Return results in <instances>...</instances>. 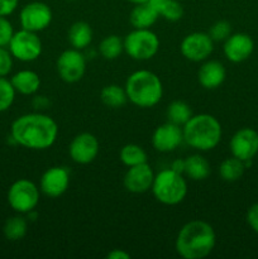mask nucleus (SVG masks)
Returning <instances> with one entry per match:
<instances>
[{"label": "nucleus", "mask_w": 258, "mask_h": 259, "mask_svg": "<svg viewBox=\"0 0 258 259\" xmlns=\"http://www.w3.org/2000/svg\"><path fill=\"white\" fill-rule=\"evenodd\" d=\"M230 34H232V25L227 20H218L209 29V35L214 42H224Z\"/></svg>", "instance_id": "nucleus-31"}, {"label": "nucleus", "mask_w": 258, "mask_h": 259, "mask_svg": "<svg viewBox=\"0 0 258 259\" xmlns=\"http://www.w3.org/2000/svg\"><path fill=\"white\" fill-rule=\"evenodd\" d=\"M52 10L50 5L43 2H32L25 4L19 13V22L22 29L30 32H42L50 27L52 22Z\"/></svg>", "instance_id": "nucleus-9"}, {"label": "nucleus", "mask_w": 258, "mask_h": 259, "mask_svg": "<svg viewBox=\"0 0 258 259\" xmlns=\"http://www.w3.org/2000/svg\"><path fill=\"white\" fill-rule=\"evenodd\" d=\"M227 77L224 65L217 60H206L199 68L197 80L206 90H215L220 88Z\"/></svg>", "instance_id": "nucleus-18"}, {"label": "nucleus", "mask_w": 258, "mask_h": 259, "mask_svg": "<svg viewBox=\"0 0 258 259\" xmlns=\"http://www.w3.org/2000/svg\"><path fill=\"white\" fill-rule=\"evenodd\" d=\"M100 144L94 134L83 132L73 137L68 147L71 159L77 164H89L95 161L99 154Z\"/></svg>", "instance_id": "nucleus-12"}, {"label": "nucleus", "mask_w": 258, "mask_h": 259, "mask_svg": "<svg viewBox=\"0 0 258 259\" xmlns=\"http://www.w3.org/2000/svg\"><path fill=\"white\" fill-rule=\"evenodd\" d=\"M8 50L15 60L22 62H32L42 55V40L35 32L20 29L14 32L8 45Z\"/></svg>", "instance_id": "nucleus-8"}, {"label": "nucleus", "mask_w": 258, "mask_h": 259, "mask_svg": "<svg viewBox=\"0 0 258 259\" xmlns=\"http://www.w3.org/2000/svg\"><path fill=\"white\" fill-rule=\"evenodd\" d=\"M124 51V40L115 34L106 35L99 45V53L105 60H116Z\"/></svg>", "instance_id": "nucleus-27"}, {"label": "nucleus", "mask_w": 258, "mask_h": 259, "mask_svg": "<svg viewBox=\"0 0 258 259\" xmlns=\"http://www.w3.org/2000/svg\"><path fill=\"white\" fill-rule=\"evenodd\" d=\"M124 89L128 100L142 109L156 106L163 95L161 78L149 70H138L129 75Z\"/></svg>", "instance_id": "nucleus-4"}, {"label": "nucleus", "mask_w": 258, "mask_h": 259, "mask_svg": "<svg viewBox=\"0 0 258 259\" xmlns=\"http://www.w3.org/2000/svg\"><path fill=\"white\" fill-rule=\"evenodd\" d=\"M159 17L168 22H177L184 17V7L177 0H169L158 10Z\"/></svg>", "instance_id": "nucleus-30"}, {"label": "nucleus", "mask_w": 258, "mask_h": 259, "mask_svg": "<svg viewBox=\"0 0 258 259\" xmlns=\"http://www.w3.org/2000/svg\"><path fill=\"white\" fill-rule=\"evenodd\" d=\"M14 34L12 23L7 17H0V47H8L10 39Z\"/></svg>", "instance_id": "nucleus-32"}, {"label": "nucleus", "mask_w": 258, "mask_h": 259, "mask_svg": "<svg viewBox=\"0 0 258 259\" xmlns=\"http://www.w3.org/2000/svg\"><path fill=\"white\" fill-rule=\"evenodd\" d=\"M169 168H171L172 171L177 172V174L184 175V172H185V159H181V158L175 159V161H172L171 167H169Z\"/></svg>", "instance_id": "nucleus-38"}, {"label": "nucleus", "mask_w": 258, "mask_h": 259, "mask_svg": "<svg viewBox=\"0 0 258 259\" xmlns=\"http://www.w3.org/2000/svg\"><path fill=\"white\" fill-rule=\"evenodd\" d=\"M39 189L33 181L20 179L13 182L8 190V204L18 214H28L39 202Z\"/></svg>", "instance_id": "nucleus-7"}, {"label": "nucleus", "mask_w": 258, "mask_h": 259, "mask_svg": "<svg viewBox=\"0 0 258 259\" xmlns=\"http://www.w3.org/2000/svg\"><path fill=\"white\" fill-rule=\"evenodd\" d=\"M66 2H76V0H66Z\"/></svg>", "instance_id": "nucleus-41"}, {"label": "nucleus", "mask_w": 258, "mask_h": 259, "mask_svg": "<svg viewBox=\"0 0 258 259\" xmlns=\"http://www.w3.org/2000/svg\"><path fill=\"white\" fill-rule=\"evenodd\" d=\"M210 172V163L201 154H192L185 158L184 175H186L192 181H204L209 177Z\"/></svg>", "instance_id": "nucleus-22"}, {"label": "nucleus", "mask_w": 258, "mask_h": 259, "mask_svg": "<svg viewBox=\"0 0 258 259\" xmlns=\"http://www.w3.org/2000/svg\"><path fill=\"white\" fill-rule=\"evenodd\" d=\"M33 106H34V109H46L48 108V105H50V100H48L46 96H34V99H33L32 101Z\"/></svg>", "instance_id": "nucleus-37"}, {"label": "nucleus", "mask_w": 258, "mask_h": 259, "mask_svg": "<svg viewBox=\"0 0 258 259\" xmlns=\"http://www.w3.org/2000/svg\"><path fill=\"white\" fill-rule=\"evenodd\" d=\"M100 100L108 108L119 109L125 105L128 101V96H126L125 89L115 85V83H110L101 89Z\"/></svg>", "instance_id": "nucleus-23"}, {"label": "nucleus", "mask_w": 258, "mask_h": 259, "mask_svg": "<svg viewBox=\"0 0 258 259\" xmlns=\"http://www.w3.org/2000/svg\"><path fill=\"white\" fill-rule=\"evenodd\" d=\"M217 243L215 230L204 220H191L180 229L175 248L184 259H202L212 252Z\"/></svg>", "instance_id": "nucleus-2"}, {"label": "nucleus", "mask_w": 258, "mask_h": 259, "mask_svg": "<svg viewBox=\"0 0 258 259\" xmlns=\"http://www.w3.org/2000/svg\"><path fill=\"white\" fill-rule=\"evenodd\" d=\"M126 2L132 3V4L137 5V4H143V3H148V0H126Z\"/></svg>", "instance_id": "nucleus-40"}, {"label": "nucleus", "mask_w": 258, "mask_h": 259, "mask_svg": "<svg viewBox=\"0 0 258 259\" xmlns=\"http://www.w3.org/2000/svg\"><path fill=\"white\" fill-rule=\"evenodd\" d=\"M119 158H120L121 163L124 166L133 167L137 166V164L146 163L147 153L138 144L129 143L121 147L120 152H119Z\"/></svg>", "instance_id": "nucleus-28"}, {"label": "nucleus", "mask_w": 258, "mask_h": 259, "mask_svg": "<svg viewBox=\"0 0 258 259\" xmlns=\"http://www.w3.org/2000/svg\"><path fill=\"white\" fill-rule=\"evenodd\" d=\"M19 0H0V17H8L13 14L18 8Z\"/></svg>", "instance_id": "nucleus-35"}, {"label": "nucleus", "mask_w": 258, "mask_h": 259, "mask_svg": "<svg viewBox=\"0 0 258 259\" xmlns=\"http://www.w3.org/2000/svg\"><path fill=\"white\" fill-rule=\"evenodd\" d=\"M108 259H131V254L124 249H113L106 255Z\"/></svg>", "instance_id": "nucleus-36"}, {"label": "nucleus", "mask_w": 258, "mask_h": 259, "mask_svg": "<svg viewBox=\"0 0 258 259\" xmlns=\"http://www.w3.org/2000/svg\"><path fill=\"white\" fill-rule=\"evenodd\" d=\"M13 88L22 95H34L40 88V77L32 70L18 71L10 78Z\"/></svg>", "instance_id": "nucleus-20"}, {"label": "nucleus", "mask_w": 258, "mask_h": 259, "mask_svg": "<svg viewBox=\"0 0 258 259\" xmlns=\"http://www.w3.org/2000/svg\"><path fill=\"white\" fill-rule=\"evenodd\" d=\"M232 156L243 162L252 161L258 153V133L252 128H242L235 132L229 142Z\"/></svg>", "instance_id": "nucleus-13"}, {"label": "nucleus", "mask_w": 258, "mask_h": 259, "mask_svg": "<svg viewBox=\"0 0 258 259\" xmlns=\"http://www.w3.org/2000/svg\"><path fill=\"white\" fill-rule=\"evenodd\" d=\"M254 50L252 37L245 33H234L224 40L223 52L225 57L233 63H240L248 60Z\"/></svg>", "instance_id": "nucleus-16"}, {"label": "nucleus", "mask_w": 258, "mask_h": 259, "mask_svg": "<svg viewBox=\"0 0 258 259\" xmlns=\"http://www.w3.org/2000/svg\"><path fill=\"white\" fill-rule=\"evenodd\" d=\"M70 185V172L66 167L55 166L43 172L39 181V190L42 194L51 199L60 197L67 191Z\"/></svg>", "instance_id": "nucleus-14"}, {"label": "nucleus", "mask_w": 258, "mask_h": 259, "mask_svg": "<svg viewBox=\"0 0 258 259\" xmlns=\"http://www.w3.org/2000/svg\"><path fill=\"white\" fill-rule=\"evenodd\" d=\"M167 2H169V0H148L149 4L152 5V7H154L157 9V12H158L159 9H161L162 7H163L164 4H166Z\"/></svg>", "instance_id": "nucleus-39"}, {"label": "nucleus", "mask_w": 258, "mask_h": 259, "mask_svg": "<svg viewBox=\"0 0 258 259\" xmlns=\"http://www.w3.org/2000/svg\"><path fill=\"white\" fill-rule=\"evenodd\" d=\"M153 180V171L146 162V163L128 167V171L124 175L123 184L126 191L132 192V194H144L151 190Z\"/></svg>", "instance_id": "nucleus-17"}, {"label": "nucleus", "mask_w": 258, "mask_h": 259, "mask_svg": "<svg viewBox=\"0 0 258 259\" xmlns=\"http://www.w3.org/2000/svg\"><path fill=\"white\" fill-rule=\"evenodd\" d=\"M15 94H17V91L13 88L10 80L0 77V113L7 111L13 105Z\"/></svg>", "instance_id": "nucleus-29"}, {"label": "nucleus", "mask_w": 258, "mask_h": 259, "mask_svg": "<svg viewBox=\"0 0 258 259\" xmlns=\"http://www.w3.org/2000/svg\"><path fill=\"white\" fill-rule=\"evenodd\" d=\"M93 29L86 22H76L70 27L67 33V39L71 47L75 50L82 51L88 48L93 42Z\"/></svg>", "instance_id": "nucleus-21"}, {"label": "nucleus", "mask_w": 258, "mask_h": 259, "mask_svg": "<svg viewBox=\"0 0 258 259\" xmlns=\"http://www.w3.org/2000/svg\"><path fill=\"white\" fill-rule=\"evenodd\" d=\"M57 72L61 80L67 83L78 82L86 72V58L75 48L66 50L57 58Z\"/></svg>", "instance_id": "nucleus-10"}, {"label": "nucleus", "mask_w": 258, "mask_h": 259, "mask_svg": "<svg viewBox=\"0 0 258 259\" xmlns=\"http://www.w3.org/2000/svg\"><path fill=\"white\" fill-rule=\"evenodd\" d=\"M124 52L136 61H148L159 50L158 35L151 29H133L124 38Z\"/></svg>", "instance_id": "nucleus-6"}, {"label": "nucleus", "mask_w": 258, "mask_h": 259, "mask_svg": "<svg viewBox=\"0 0 258 259\" xmlns=\"http://www.w3.org/2000/svg\"><path fill=\"white\" fill-rule=\"evenodd\" d=\"M166 116L169 123L184 126L192 116V110L187 103L182 100H174L166 110Z\"/></svg>", "instance_id": "nucleus-26"}, {"label": "nucleus", "mask_w": 258, "mask_h": 259, "mask_svg": "<svg viewBox=\"0 0 258 259\" xmlns=\"http://www.w3.org/2000/svg\"><path fill=\"white\" fill-rule=\"evenodd\" d=\"M184 142L200 152L214 149L222 141L223 129L220 121L210 114L192 115L182 126Z\"/></svg>", "instance_id": "nucleus-3"}, {"label": "nucleus", "mask_w": 258, "mask_h": 259, "mask_svg": "<svg viewBox=\"0 0 258 259\" xmlns=\"http://www.w3.org/2000/svg\"><path fill=\"white\" fill-rule=\"evenodd\" d=\"M159 18V13L149 3L137 4L129 14V23L134 29H151Z\"/></svg>", "instance_id": "nucleus-19"}, {"label": "nucleus", "mask_w": 258, "mask_h": 259, "mask_svg": "<svg viewBox=\"0 0 258 259\" xmlns=\"http://www.w3.org/2000/svg\"><path fill=\"white\" fill-rule=\"evenodd\" d=\"M181 55L191 62H204L214 51V40L205 32L187 34L180 45Z\"/></svg>", "instance_id": "nucleus-11"}, {"label": "nucleus", "mask_w": 258, "mask_h": 259, "mask_svg": "<svg viewBox=\"0 0 258 259\" xmlns=\"http://www.w3.org/2000/svg\"><path fill=\"white\" fill-rule=\"evenodd\" d=\"M28 232V223L25 218L22 215H15L10 217L9 219L5 220L4 227H3V233L5 238L10 242H19L27 235Z\"/></svg>", "instance_id": "nucleus-24"}, {"label": "nucleus", "mask_w": 258, "mask_h": 259, "mask_svg": "<svg viewBox=\"0 0 258 259\" xmlns=\"http://www.w3.org/2000/svg\"><path fill=\"white\" fill-rule=\"evenodd\" d=\"M57 136V123L51 116L42 113L20 115L10 126V138L13 142L33 151L51 148L55 144Z\"/></svg>", "instance_id": "nucleus-1"}, {"label": "nucleus", "mask_w": 258, "mask_h": 259, "mask_svg": "<svg viewBox=\"0 0 258 259\" xmlns=\"http://www.w3.org/2000/svg\"><path fill=\"white\" fill-rule=\"evenodd\" d=\"M13 68V56L9 50L0 47V77L9 75Z\"/></svg>", "instance_id": "nucleus-33"}, {"label": "nucleus", "mask_w": 258, "mask_h": 259, "mask_svg": "<svg viewBox=\"0 0 258 259\" xmlns=\"http://www.w3.org/2000/svg\"><path fill=\"white\" fill-rule=\"evenodd\" d=\"M182 142H184L182 126L169 123V121L157 126L152 136V146L157 152H161V153L174 152L181 146Z\"/></svg>", "instance_id": "nucleus-15"}, {"label": "nucleus", "mask_w": 258, "mask_h": 259, "mask_svg": "<svg viewBox=\"0 0 258 259\" xmlns=\"http://www.w3.org/2000/svg\"><path fill=\"white\" fill-rule=\"evenodd\" d=\"M245 219H247V223L250 227V229L258 234V202L257 204H253L252 206L248 209Z\"/></svg>", "instance_id": "nucleus-34"}, {"label": "nucleus", "mask_w": 258, "mask_h": 259, "mask_svg": "<svg viewBox=\"0 0 258 259\" xmlns=\"http://www.w3.org/2000/svg\"><path fill=\"white\" fill-rule=\"evenodd\" d=\"M151 190L157 201L167 206H175L186 197L187 182L184 179V175L166 168L154 175Z\"/></svg>", "instance_id": "nucleus-5"}, {"label": "nucleus", "mask_w": 258, "mask_h": 259, "mask_svg": "<svg viewBox=\"0 0 258 259\" xmlns=\"http://www.w3.org/2000/svg\"><path fill=\"white\" fill-rule=\"evenodd\" d=\"M245 163L242 159L232 156L229 158H225L219 166V175L224 181L235 182L243 176L245 171Z\"/></svg>", "instance_id": "nucleus-25"}]
</instances>
